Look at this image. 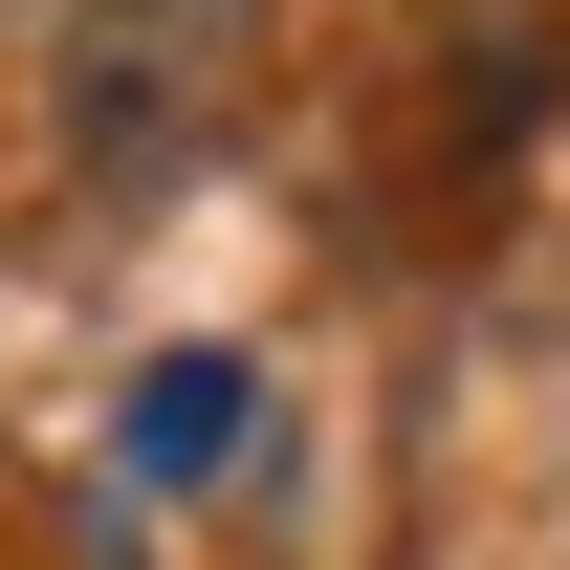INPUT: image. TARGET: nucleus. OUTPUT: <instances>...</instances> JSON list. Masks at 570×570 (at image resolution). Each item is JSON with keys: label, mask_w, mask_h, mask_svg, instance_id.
Returning <instances> with one entry per match:
<instances>
[{"label": "nucleus", "mask_w": 570, "mask_h": 570, "mask_svg": "<svg viewBox=\"0 0 570 570\" xmlns=\"http://www.w3.org/2000/svg\"><path fill=\"white\" fill-rule=\"evenodd\" d=\"M242 67H264V0H67V154L88 176H176Z\"/></svg>", "instance_id": "obj_1"}, {"label": "nucleus", "mask_w": 570, "mask_h": 570, "mask_svg": "<svg viewBox=\"0 0 570 570\" xmlns=\"http://www.w3.org/2000/svg\"><path fill=\"white\" fill-rule=\"evenodd\" d=\"M264 461V373L242 352H154L132 395H110V483L132 504H198V483H242Z\"/></svg>", "instance_id": "obj_2"}]
</instances>
